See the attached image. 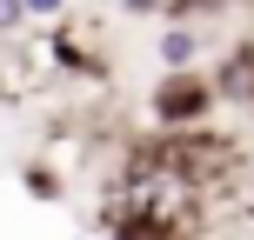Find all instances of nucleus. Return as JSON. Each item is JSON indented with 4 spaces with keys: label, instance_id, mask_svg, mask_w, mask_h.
<instances>
[{
    "label": "nucleus",
    "instance_id": "obj_1",
    "mask_svg": "<svg viewBox=\"0 0 254 240\" xmlns=\"http://www.w3.org/2000/svg\"><path fill=\"white\" fill-rule=\"evenodd\" d=\"M147 107L161 127H201V114L214 107V80H201L194 67H167V80L154 87Z\"/></svg>",
    "mask_w": 254,
    "mask_h": 240
},
{
    "label": "nucleus",
    "instance_id": "obj_2",
    "mask_svg": "<svg viewBox=\"0 0 254 240\" xmlns=\"http://www.w3.org/2000/svg\"><path fill=\"white\" fill-rule=\"evenodd\" d=\"M161 67H201V34L194 27H167L161 34Z\"/></svg>",
    "mask_w": 254,
    "mask_h": 240
},
{
    "label": "nucleus",
    "instance_id": "obj_3",
    "mask_svg": "<svg viewBox=\"0 0 254 240\" xmlns=\"http://www.w3.org/2000/svg\"><path fill=\"white\" fill-rule=\"evenodd\" d=\"M121 240H188V234L167 227V220H154V214H140V220H121Z\"/></svg>",
    "mask_w": 254,
    "mask_h": 240
},
{
    "label": "nucleus",
    "instance_id": "obj_4",
    "mask_svg": "<svg viewBox=\"0 0 254 240\" xmlns=\"http://www.w3.org/2000/svg\"><path fill=\"white\" fill-rule=\"evenodd\" d=\"M27 193H34V200H61V180H54L47 167H27Z\"/></svg>",
    "mask_w": 254,
    "mask_h": 240
},
{
    "label": "nucleus",
    "instance_id": "obj_5",
    "mask_svg": "<svg viewBox=\"0 0 254 240\" xmlns=\"http://www.w3.org/2000/svg\"><path fill=\"white\" fill-rule=\"evenodd\" d=\"M20 27H27V7L20 0H0V40H13Z\"/></svg>",
    "mask_w": 254,
    "mask_h": 240
},
{
    "label": "nucleus",
    "instance_id": "obj_6",
    "mask_svg": "<svg viewBox=\"0 0 254 240\" xmlns=\"http://www.w3.org/2000/svg\"><path fill=\"white\" fill-rule=\"evenodd\" d=\"M20 7H27V20H61L67 0H20Z\"/></svg>",
    "mask_w": 254,
    "mask_h": 240
},
{
    "label": "nucleus",
    "instance_id": "obj_7",
    "mask_svg": "<svg viewBox=\"0 0 254 240\" xmlns=\"http://www.w3.org/2000/svg\"><path fill=\"white\" fill-rule=\"evenodd\" d=\"M121 7H127V13H161L167 0H121Z\"/></svg>",
    "mask_w": 254,
    "mask_h": 240
}]
</instances>
